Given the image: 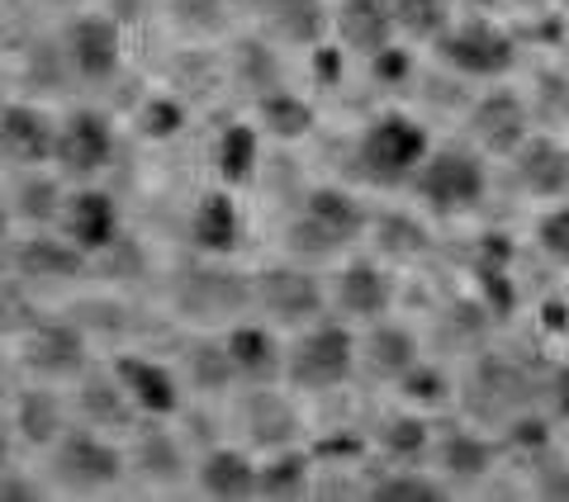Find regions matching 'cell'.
Wrapping results in <instances>:
<instances>
[{
	"mask_svg": "<svg viewBox=\"0 0 569 502\" xmlns=\"http://www.w3.org/2000/svg\"><path fill=\"white\" fill-rule=\"evenodd\" d=\"M427 161V133L403 114H380L356 142V175L370 185H403Z\"/></svg>",
	"mask_w": 569,
	"mask_h": 502,
	"instance_id": "cell-1",
	"label": "cell"
},
{
	"mask_svg": "<svg viewBox=\"0 0 569 502\" xmlns=\"http://www.w3.org/2000/svg\"><path fill=\"white\" fill-rule=\"evenodd\" d=\"M361 228H366V209L356 204L347 190H332V185L309 190L305 204L295 213V223H290V251L295 257L323 261V257H337L347 242L361 238Z\"/></svg>",
	"mask_w": 569,
	"mask_h": 502,
	"instance_id": "cell-2",
	"label": "cell"
},
{
	"mask_svg": "<svg viewBox=\"0 0 569 502\" xmlns=\"http://www.w3.org/2000/svg\"><path fill=\"white\" fill-rule=\"evenodd\" d=\"M531 399H537V374H531V365H522L518 355H503V351H489L479 355V365L470 370L466 380V408L470 418L479 422H512L522 418V412L531 408Z\"/></svg>",
	"mask_w": 569,
	"mask_h": 502,
	"instance_id": "cell-3",
	"label": "cell"
},
{
	"mask_svg": "<svg viewBox=\"0 0 569 502\" xmlns=\"http://www.w3.org/2000/svg\"><path fill=\"white\" fill-rule=\"evenodd\" d=\"M171 303H176L181 318L213 328V322H228V318L247 313V303H257V284L247 275H238V271H223V265L194 261V265H181V275H176Z\"/></svg>",
	"mask_w": 569,
	"mask_h": 502,
	"instance_id": "cell-4",
	"label": "cell"
},
{
	"mask_svg": "<svg viewBox=\"0 0 569 502\" xmlns=\"http://www.w3.org/2000/svg\"><path fill=\"white\" fill-rule=\"evenodd\" d=\"M356 370V342L342 322H309L299 342L284 351V374L305 393H328L347 384Z\"/></svg>",
	"mask_w": 569,
	"mask_h": 502,
	"instance_id": "cell-5",
	"label": "cell"
},
{
	"mask_svg": "<svg viewBox=\"0 0 569 502\" xmlns=\"http://www.w3.org/2000/svg\"><path fill=\"white\" fill-rule=\"evenodd\" d=\"M413 185L422 194V204H432L437 213H466L485 200V167L475 152L441 148L418 167Z\"/></svg>",
	"mask_w": 569,
	"mask_h": 502,
	"instance_id": "cell-6",
	"label": "cell"
},
{
	"mask_svg": "<svg viewBox=\"0 0 569 502\" xmlns=\"http://www.w3.org/2000/svg\"><path fill=\"white\" fill-rule=\"evenodd\" d=\"M123 474V455L104 441L96 426L86 432H67L58 445H52V479L71 493H100Z\"/></svg>",
	"mask_w": 569,
	"mask_h": 502,
	"instance_id": "cell-7",
	"label": "cell"
},
{
	"mask_svg": "<svg viewBox=\"0 0 569 502\" xmlns=\"http://www.w3.org/2000/svg\"><path fill=\"white\" fill-rule=\"evenodd\" d=\"M257 284V309L280 322V328H309L323 313V284L299 265H266L252 275Z\"/></svg>",
	"mask_w": 569,
	"mask_h": 502,
	"instance_id": "cell-8",
	"label": "cell"
},
{
	"mask_svg": "<svg viewBox=\"0 0 569 502\" xmlns=\"http://www.w3.org/2000/svg\"><path fill=\"white\" fill-rule=\"evenodd\" d=\"M441 58H447L456 71H466V77H503L518 58V48L498 24L489 20H466L460 29L441 33Z\"/></svg>",
	"mask_w": 569,
	"mask_h": 502,
	"instance_id": "cell-9",
	"label": "cell"
},
{
	"mask_svg": "<svg viewBox=\"0 0 569 502\" xmlns=\"http://www.w3.org/2000/svg\"><path fill=\"white\" fill-rule=\"evenodd\" d=\"M110 157H114L110 119L96 114V110L67 114V123L58 129V157H52L67 175H77V181H86V175H100L104 167H110Z\"/></svg>",
	"mask_w": 569,
	"mask_h": 502,
	"instance_id": "cell-10",
	"label": "cell"
},
{
	"mask_svg": "<svg viewBox=\"0 0 569 502\" xmlns=\"http://www.w3.org/2000/svg\"><path fill=\"white\" fill-rule=\"evenodd\" d=\"M58 129L43 110L33 104H6L0 110V152H6V167L10 171H24V167H43V161L58 157Z\"/></svg>",
	"mask_w": 569,
	"mask_h": 502,
	"instance_id": "cell-11",
	"label": "cell"
},
{
	"mask_svg": "<svg viewBox=\"0 0 569 502\" xmlns=\"http://www.w3.org/2000/svg\"><path fill=\"white\" fill-rule=\"evenodd\" d=\"M24 365L39 380H81L86 374V337L71 322H33L29 342H24Z\"/></svg>",
	"mask_w": 569,
	"mask_h": 502,
	"instance_id": "cell-12",
	"label": "cell"
},
{
	"mask_svg": "<svg viewBox=\"0 0 569 502\" xmlns=\"http://www.w3.org/2000/svg\"><path fill=\"white\" fill-rule=\"evenodd\" d=\"M10 265H14V280H29V284H71L86 275V251L77 242H58L39 232V238H24L20 247L10 251Z\"/></svg>",
	"mask_w": 569,
	"mask_h": 502,
	"instance_id": "cell-13",
	"label": "cell"
},
{
	"mask_svg": "<svg viewBox=\"0 0 569 502\" xmlns=\"http://www.w3.org/2000/svg\"><path fill=\"white\" fill-rule=\"evenodd\" d=\"M470 133L485 152L512 157L527 142V104L512 91H493L470 110Z\"/></svg>",
	"mask_w": 569,
	"mask_h": 502,
	"instance_id": "cell-14",
	"label": "cell"
},
{
	"mask_svg": "<svg viewBox=\"0 0 569 502\" xmlns=\"http://www.w3.org/2000/svg\"><path fill=\"white\" fill-rule=\"evenodd\" d=\"M62 52H67V62L81 81H110L119 71V52H123L114 20H96V14L91 20H77L67 29Z\"/></svg>",
	"mask_w": 569,
	"mask_h": 502,
	"instance_id": "cell-15",
	"label": "cell"
},
{
	"mask_svg": "<svg viewBox=\"0 0 569 502\" xmlns=\"http://www.w3.org/2000/svg\"><path fill=\"white\" fill-rule=\"evenodd\" d=\"M77 408L86 426H96V432H123V426H133V412H138L133 393L119 380V370H86Z\"/></svg>",
	"mask_w": 569,
	"mask_h": 502,
	"instance_id": "cell-16",
	"label": "cell"
},
{
	"mask_svg": "<svg viewBox=\"0 0 569 502\" xmlns=\"http://www.w3.org/2000/svg\"><path fill=\"white\" fill-rule=\"evenodd\" d=\"M62 228H67V238L86 251V257H96V251H110L119 242L114 200H110V194H100V190L71 194L67 209H62Z\"/></svg>",
	"mask_w": 569,
	"mask_h": 502,
	"instance_id": "cell-17",
	"label": "cell"
},
{
	"mask_svg": "<svg viewBox=\"0 0 569 502\" xmlns=\"http://www.w3.org/2000/svg\"><path fill=\"white\" fill-rule=\"evenodd\" d=\"M512 171L527 194L537 200H556L569 190V148H560L556 138H527L518 152H512Z\"/></svg>",
	"mask_w": 569,
	"mask_h": 502,
	"instance_id": "cell-18",
	"label": "cell"
},
{
	"mask_svg": "<svg viewBox=\"0 0 569 502\" xmlns=\"http://www.w3.org/2000/svg\"><path fill=\"white\" fill-rule=\"evenodd\" d=\"M395 0H342L337 6V33H342V43L351 52H366V58H376V52L389 48V33H395Z\"/></svg>",
	"mask_w": 569,
	"mask_h": 502,
	"instance_id": "cell-19",
	"label": "cell"
},
{
	"mask_svg": "<svg viewBox=\"0 0 569 502\" xmlns=\"http://www.w3.org/2000/svg\"><path fill=\"white\" fill-rule=\"evenodd\" d=\"M123 389L133 393V403L142 412H152V418H167V412L181 408V384H176V374L167 365L148 361V355H119L114 361Z\"/></svg>",
	"mask_w": 569,
	"mask_h": 502,
	"instance_id": "cell-20",
	"label": "cell"
},
{
	"mask_svg": "<svg viewBox=\"0 0 569 502\" xmlns=\"http://www.w3.org/2000/svg\"><path fill=\"white\" fill-rule=\"evenodd\" d=\"M389 303H395V284H389V275L380 271V265L351 261L347 271L337 275V309H342L347 318L376 322V318L389 313Z\"/></svg>",
	"mask_w": 569,
	"mask_h": 502,
	"instance_id": "cell-21",
	"label": "cell"
},
{
	"mask_svg": "<svg viewBox=\"0 0 569 502\" xmlns=\"http://www.w3.org/2000/svg\"><path fill=\"white\" fill-rule=\"evenodd\" d=\"M223 342H228V355H233L242 384H276L284 374V351H280V342L266 328L242 322V328H233Z\"/></svg>",
	"mask_w": 569,
	"mask_h": 502,
	"instance_id": "cell-22",
	"label": "cell"
},
{
	"mask_svg": "<svg viewBox=\"0 0 569 502\" xmlns=\"http://www.w3.org/2000/svg\"><path fill=\"white\" fill-rule=\"evenodd\" d=\"M242 422H247V432H252V441L257 445H271V451H284V445L295 441V432H299L295 408L284 403L280 393L266 389V384H257V393H247Z\"/></svg>",
	"mask_w": 569,
	"mask_h": 502,
	"instance_id": "cell-23",
	"label": "cell"
},
{
	"mask_svg": "<svg viewBox=\"0 0 569 502\" xmlns=\"http://www.w3.org/2000/svg\"><path fill=\"white\" fill-rule=\"evenodd\" d=\"M361 361L370 365V374H380V380H403L408 370L418 365V337L399 328V322H380V328H370L366 337V355Z\"/></svg>",
	"mask_w": 569,
	"mask_h": 502,
	"instance_id": "cell-24",
	"label": "cell"
},
{
	"mask_svg": "<svg viewBox=\"0 0 569 502\" xmlns=\"http://www.w3.org/2000/svg\"><path fill=\"white\" fill-rule=\"evenodd\" d=\"M190 238L209 257H228L238 247V204L228 194H204L194 204V219H190Z\"/></svg>",
	"mask_w": 569,
	"mask_h": 502,
	"instance_id": "cell-25",
	"label": "cell"
},
{
	"mask_svg": "<svg viewBox=\"0 0 569 502\" xmlns=\"http://www.w3.org/2000/svg\"><path fill=\"white\" fill-rule=\"evenodd\" d=\"M257 464L242 451H209L200 460V489L209 498H252L257 493Z\"/></svg>",
	"mask_w": 569,
	"mask_h": 502,
	"instance_id": "cell-26",
	"label": "cell"
},
{
	"mask_svg": "<svg viewBox=\"0 0 569 502\" xmlns=\"http://www.w3.org/2000/svg\"><path fill=\"white\" fill-rule=\"evenodd\" d=\"M437 464L451 483H479L493 470V445L475 432H451L437 441Z\"/></svg>",
	"mask_w": 569,
	"mask_h": 502,
	"instance_id": "cell-27",
	"label": "cell"
},
{
	"mask_svg": "<svg viewBox=\"0 0 569 502\" xmlns=\"http://www.w3.org/2000/svg\"><path fill=\"white\" fill-rule=\"evenodd\" d=\"M266 10H271L266 14L271 33L280 43H290V48H313L318 39H323V29H328V14H323L318 0H271Z\"/></svg>",
	"mask_w": 569,
	"mask_h": 502,
	"instance_id": "cell-28",
	"label": "cell"
},
{
	"mask_svg": "<svg viewBox=\"0 0 569 502\" xmlns=\"http://www.w3.org/2000/svg\"><path fill=\"white\" fill-rule=\"evenodd\" d=\"M10 209L20 213L24 223H39L43 228V223H52L67 209V194H62V185L52 181V175L24 167L20 181H10Z\"/></svg>",
	"mask_w": 569,
	"mask_h": 502,
	"instance_id": "cell-29",
	"label": "cell"
},
{
	"mask_svg": "<svg viewBox=\"0 0 569 502\" xmlns=\"http://www.w3.org/2000/svg\"><path fill=\"white\" fill-rule=\"evenodd\" d=\"M14 426H20V436L29 445H58L67 436V426H62V399L52 389L20 393V403H14Z\"/></svg>",
	"mask_w": 569,
	"mask_h": 502,
	"instance_id": "cell-30",
	"label": "cell"
},
{
	"mask_svg": "<svg viewBox=\"0 0 569 502\" xmlns=\"http://www.w3.org/2000/svg\"><path fill=\"white\" fill-rule=\"evenodd\" d=\"M257 493L261 498H305L309 493V455H299V451H276L271 460L261 464V474H257Z\"/></svg>",
	"mask_w": 569,
	"mask_h": 502,
	"instance_id": "cell-31",
	"label": "cell"
},
{
	"mask_svg": "<svg viewBox=\"0 0 569 502\" xmlns=\"http://www.w3.org/2000/svg\"><path fill=\"white\" fill-rule=\"evenodd\" d=\"M261 129H271L276 138H305L313 129L309 100H299L290 91H266L261 96Z\"/></svg>",
	"mask_w": 569,
	"mask_h": 502,
	"instance_id": "cell-32",
	"label": "cell"
},
{
	"mask_svg": "<svg viewBox=\"0 0 569 502\" xmlns=\"http://www.w3.org/2000/svg\"><path fill=\"white\" fill-rule=\"evenodd\" d=\"M213 161H219V175H223L228 185H242L247 175L257 171V133L247 129V123H228Z\"/></svg>",
	"mask_w": 569,
	"mask_h": 502,
	"instance_id": "cell-33",
	"label": "cell"
},
{
	"mask_svg": "<svg viewBox=\"0 0 569 502\" xmlns=\"http://www.w3.org/2000/svg\"><path fill=\"white\" fill-rule=\"evenodd\" d=\"M190 380L200 393H219L228 384H238V365H233V355H228V342L223 347H213V342L190 347Z\"/></svg>",
	"mask_w": 569,
	"mask_h": 502,
	"instance_id": "cell-34",
	"label": "cell"
},
{
	"mask_svg": "<svg viewBox=\"0 0 569 502\" xmlns=\"http://www.w3.org/2000/svg\"><path fill=\"white\" fill-rule=\"evenodd\" d=\"M441 493H447V489H441L437 479L408 470V464H399V470H389L385 479L370 483V498H376V502H437Z\"/></svg>",
	"mask_w": 569,
	"mask_h": 502,
	"instance_id": "cell-35",
	"label": "cell"
},
{
	"mask_svg": "<svg viewBox=\"0 0 569 502\" xmlns=\"http://www.w3.org/2000/svg\"><path fill=\"white\" fill-rule=\"evenodd\" d=\"M138 470L152 483H176L181 479V445H176L167 432H142L138 441Z\"/></svg>",
	"mask_w": 569,
	"mask_h": 502,
	"instance_id": "cell-36",
	"label": "cell"
},
{
	"mask_svg": "<svg viewBox=\"0 0 569 502\" xmlns=\"http://www.w3.org/2000/svg\"><path fill=\"white\" fill-rule=\"evenodd\" d=\"M395 24L408 39H437L447 33V0H395Z\"/></svg>",
	"mask_w": 569,
	"mask_h": 502,
	"instance_id": "cell-37",
	"label": "cell"
},
{
	"mask_svg": "<svg viewBox=\"0 0 569 502\" xmlns=\"http://www.w3.org/2000/svg\"><path fill=\"white\" fill-rule=\"evenodd\" d=\"M380 445H385V455H389V460L413 464V460H422V455H427V445H432V436H427V422H418V418H395V422H385Z\"/></svg>",
	"mask_w": 569,
	"mask_h": 502,
	"instance_id": "cell-38",
	"label": "cell"
},
{
	"mask_svg": "<svg viewBox=\"0 0 569 502\" xmlns=\"http://www.w3.org/2000/svg\"><path fill=\"white\" fill-rule=\"evenodd\" d=\"M427 242V232L413 223V219H403V213H389V219H380V251L385 257H418Z\"/></svg>",
	"mask_w": 569,
	"mask_h": 502,
	"instance_id": "cell-39",
	"label": "cell"
},
{
	"mask_svg": "<svg viewBox=\"0 0 569 502\" xmlns=\"http://www.w3.org/2000/svg\"><path fill=\"white\" fill-rule=\"evenodd\" d=\"M238 67H242V81H252L257 91H280L276 86V52H266L261 43H242L238 48Z\"/></svg>",
	"mask_w": 569,
	"mask_h": 502,
	"instance_id": "cell-40",
	"label": "cell"
},
{
	"mask_svg": "<svg viewBox=\"0 0 569 502\" xmlns=\"http://www.w3.org/2000/svg\"><path fill=\"white\" fill-rule=\"evenodd\" d=\"M537 242L550 261H565L569 265V204L565 209H550L546 219L537 223Z\"/></svg>",
	"mask_w": 569,
	"mask_h": 502,
	"instance_id": "cell-41",
	"label": "cell"
},
{
	"mask_svg": "<svg viewBox=\"0 0 569 502\" xmlns=\"http://www.w3.org/2000/svg\"><path fill=\"white\" fill-rule=\"evenodd\" d=\"M399 384H403L408 399H418V403H441V399H447V374L432 370V365H422V361L408 370Z\"/></svg>",
	"mask_w": 569,
	"mask_h": 502,
	"instance_id": "cell-42",
	"label": "cell"
},
{
	"mask_svg": "<svg viewBox=\"0 0 569 502\" xmlns=\"http://www.w3.org/2000/svg\"><path fill=\"white\" fill-rule=\"evenodd\" d=\"M181 123H186V110L171 96L152 100L148 110H142V133L148 138H171V133H181Z\"/></svg>",
	"mask_w": 569,
	"mask_h": 502,
	"instance_id": "cell-43",
	"label": "cell"
},
{
	"mask_svg": "<svg viewBox=\"0 0 569 502\" xmlns=\"http://www.w3.org/2000/svg\"><path fill=\"white\" fill-rule=\"evenodd\" d=\"M508 445H522V451H546V445H550V426L541 418H512L508 422Z\"/></svg>",
	"mask_w": 569,
	"mask_h": 502,
	"instance_id": "cell-44",
	"label": "cell"
},
{
	"mask_svg": "<svg viewBox=\"0 0 569 502\" xmlns=\"http://www.w3.org/2000/svg\"><path fill=\"white\" fill-rule=\"evenodd\" d=\"M176 14L190 29H219L223 24V0H176Z\"/></svg>",
	"mask_w": 569,
	"mask_h": 502,
	"instance_id": "cell-45",
	"label": "cell"
},
{
	"mask_svg": "<svg viewBox=\"0 0 569 502\" xmlns=\"http://www.w3.org/2000/svg\"><path fill=\"white\" fill-rule=\"evenodd\" d=\"M370 67H376V77H380L385 86H399V81L408 77V52L385 48V52H376V58H370Z\"/></svg>",
	"mask_w": 569,
	"mask_h": 502,
	"instance_id": "cell-46",
	"label": "cell"
},
{
	"mask_svg": "<svg viewBox=\"0 0 569 502\" xmlns=\"http://www.w3.org/2000/svg\"><path fill=\"white\" fill-rule=\"evenodd\" d=\"M537 493H546V498H569V464H546Z\"/></svg>",
	"mask_w": 569,
	"mask_h": 502,
	"instance_id": "cell-47",
	"label": "cell"
},
{
	"mask_svg": "<svg viewBox=\"0 0 569 502\" xmlns=\"http://www.w3.org/2000/svg\"><path fill=\"white\" fill-rule=\"evenodd\" d=\"M337 71H342V58H337V48H318V52H313V77L332 86Z\"/></svg>",
	"mask_w": 569,
	"mask_h": 502,
	"instance_id": "cell-48",
	"label": "cell"
},
{
	"mask_svg": "<svg viewBox=\"0 0 569 502\" xmlns=\"http://www.w3.org/2000/svg\"><path fill=\"white\" fill-rule=\"evenodd\" d=\"M550 403H556L560 418H569V365L556 370V380H550Z\"/></svg>",
	"mask_w": 569,
	"mask_h": 502,
	"instance_id": "cell-49",
	"label": "cell"
},
{
	"mask_svg": "<svg viewBox=\"0 0 569 502\" xmlns=\"http://www.w3.org/2000/svg\"><path fill=\"white\" fill-rule=\"evenodd\" d=\"M546 328H565V303H546Z\"/></svg>",
	"mask_w": 569,
	"mask_h": 502,
	"instance_id": "cell-50",
	"label": "cell"
},
{
	"mask_svg": "<svg viewBox=\"0 0 569 502\" xmlns=\"http://www.w3.org/2000/svg\"><path fill=\"white\" fill-rule=\"evenodd\" d=\"M475 6H498V0H475Z\"/></svg>",
	"mask_w": 569,
	"mask_h": 502,
	"instance_id": "cell-51",
	"label": "cell"
},
{
	"mask_svg": "<svg viewBox=\"0 0 569 502\" xmlns=\"http://www.w3.org/2000/svg\"><path fill=\"white\" fill-rule=\"evenodd\" d=\"M261 6H271V0H261Z\"/></svg>",
	"mask_w": 569,
	"mask_h": 502,
	"instance_id": "cell-52",
	"label": "cell"
},
{
	"mask_svg": "<svg viewBox=\"0 0 569 502\" xmlns=\"http://www.w3.org/2000/svg\"><path fill=\"white\" fill-rule=\"evenodd\" d=\"M6 6H14V0H6Z\"/></svg>",
	"mask_w": 569,
	"mask_h": 502,
	"instance_id": "cell-53",
	"label": "cell"
}]
</instances>
